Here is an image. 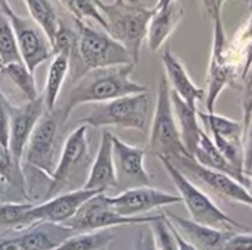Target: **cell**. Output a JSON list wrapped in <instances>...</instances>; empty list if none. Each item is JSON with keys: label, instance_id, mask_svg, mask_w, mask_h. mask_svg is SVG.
Segmentation results:
<instances>
[{"label": "cell", "instance_id": "1", "mask_svg": "<svg viewBox=\"0 0 252 250\" xmlns=\"http://www.w3.org/2000/svg\"><path fill=\"white\" fill-rule=\"evenodd\" d=\"M136 65L93 69L86 72L69 91L62 109L59 111L65 124L71 113L81 105L105 103L118 97L146 93L148 87L130 78Z\"/></svg>", "mask_w": 252, "mask_h": 250}, {"label": "cell", "instance_id": "2", "mask_svg": "<svg viewBox=\"0 0 252 250\" xmlns=\"http://www.w3.org/2000/svg\"><path fill=\"white\" fill-rule=\"evenodd\" d=\"M75 22V44L69 55V72L72 83L86 72L102 68L134 65L130 53L108 32L97 31L81 21Z\"/></svg>", "mask_w": 252, "mask_h": 250}, {"label": "cell", "instance_id": "3", "mask_svg": "<svg viewBox=\"0 0 252 250\" xmlns=\"http://www.w3.org/2000/svg\"><path fill=\"white\" fill-rule=\"evenodd\" d=\"M97 7L106 21V32L126 47L137 65L155 9L148 7L142 0H114L112 3L97 0Z\"/></svg>", "mask_w": 252, "mask_h": 250}, {"label": "cell", "instance_id": "4", "mask_svg": "<svg viewBox=\"0 0 252 250\" xmlns=\"http://www.w3.org/2000/svg\"><path fill=\"white\" fill-rule=\"evenodd\" d=\"M159 161L164 165L173 184L176 186L179 196L182 197V202L185 203L192 221L224 231H250L248 227H245L244 224L238 222L236 220L230 218L226 212H223L205 192H202L186 175H183L168 159L161 158Z\"/></svg>", "mask_w": 252, "mask_h": 250}, {"label": "cell", "instance_id": "5", "mask_svg": "<svg viewBox=\"0 0 252 250\" xmlns=\"http://www.w3.org/2000/svg\"><path fill=\"white\" fill-rule=\"evenodd\" d=\"M151 108V96L148 91L124 96L105 103H97L94 109L80 121V124L93 128L120 127L146 131Z\"/></svg>", "mask_w": 252, "mask_h": 250}, {"label": "cell", "instance_id": "6", "mask_svg": "<svg viewBox=\"0 0 252 250\" xmlns=\"http://www.w3.org/2000/svg\"><path fill=\"white\" fill-rule=\"evenodd\" d=\"M149 150L158 158L174 161L180 156H189L186 152L180 130L174 116L171 103V88L165 74L159 78L155 112L151 124ZM190 158V156H189Z\"/></svg>", "mask_w": 252, "mask_h": 250}, {"label": "cell", "instance_id": "7", "mask_svg": "<svg viewBox=\"0 0 252 250\" xmlns=\"http://www.w3.org/2000/svg\"><path fill=\"white\" fill-rule=\"evenodd\" d=\"M62 124L61 113L56 109L53 112H46L35 125L25 147L27 165L31 169L41 172L49 180H52L58 164L55 156Z\"/></svg>", "mask_w": 252, "mask_h": 250}, {"label": "cell", "instance_id": "8", "mask_svg": "<svg viewBox=\"0 0 252 250\" xmlns=\"http://www.w3.org/2000/svg\"><path fill=\"white\" fill-rule=\"evenodd\" d=\"M111 196L106 193H97L90 197L87 202L81 205L77 214L63 225L69 227L74 233H86V231H97L106 230L121 225H134V224H151L157 215L154 217H123L120 215L112 203Z\"/></svg>", "mask_w": 252, "mask_h": 250}, {"label": "cell", "instance_id": "9", "mask_svg": "<svg viewBox=\"0 0 252 250\" xmlns=\"http://www.w3.org/2000/svg\"><path fill=\"white\" fill-rule=\"evenodd\" d=\"M87 125L80 124L72 133L68 134L65 143L62 146L61 158L56 164L55 172L50 180L49 190L46 197L50 199L65 186L72 183L74 180L80 178L81 174L90 167V156H89V141H87Z\"/></svg>", "mask_w": 252, "mask_h": 250}, {"label": "cell", "instance_id": "10", "mask_svg": "<svg viewBox=\"0 0 252 250\" xmlns=\"http://www.w3.org/2000/svg\"><path fill=\"white\" fill-rule=\"evenodd\" d=\"M170 162L183 175H186L193 184L205 187L208 192L217 194L221 199L242 203L252 208V194L244 184H241L235 178L223 172L208 169L199 165L193 158H189V156H180Z\"/></svg>", "mask_w": 252, "mask_h": 250}, {"label": "cell", "instance_id": "11", "mask_svg": "<svg viewBox=\"0 0 252 250\" xmlns=\"http://www.w3.org/2000/svg\"><path fill=\"white\" fill-rule=\"evenodd\" d=\"M3 12L13 28L21 59L28 71L34 74L41 63L53 57L52 44L44 31L31 18H24L13 12L7 0L3 4Z\"/></svg>", "mask_w": 252, "mask_h": 250}, {"label": "cell", "instance_id": "12", "mask_svg": "<svg viewBox=\"0 0 252 250\" xmlns=\"http://www.w3.org/2000/svg\"><path fill=\"white\" fill-rule=\"evenodd\" d=\"M213 49L207 74V91H205V106L207 112L213 113L216 108V102L223 90L229 84H235L238 80L236 71L230 62L229 50H227V35L223 25V19H217L213 22Z\"/></svg>", "mask_w": 252, "mask_h": 250}, {"label": "cell", "instance_id": "13", "mask_svg": "<svg viewBox=\"0 0 252 250\" xmlns=\"http://www.w3.org/2000/svg\"><path fill=\"white\" fill-rule=\"evenodd\" d=\"M199 121L213 139L217 149L232 164V167L244 174V127L241 121H235L217 113L198 112ZM248 178V177H247Z\"/></svg>", "mask_w": 252, "mask_h": 250}, {"label": "cell", "instance_id": "14", "mask_svg": "<svg viewBox=\"0 0 252 250\" xmlns=\"http://www.w3.org/2000/svg\"><path fill=\"white\" fill-rule=\"evenodd\" d=\"M112 155L117 187L128 190L136 187H148L151 184V175L145 168L146 152L143 149L127 144L112 134Z\"/></svg>", "mask_w": 252, "mask_h": 250}, {"label": "cell", "instance_id": "15", "mask_svg": "<svg viewBox=\"0 0 252 250\" xmlns=\"http://www.w3.org/2000/svg\"><path fill=\"white\" fill-rule=\"evenodd\" d=\"M46 105L43 96L40 94L35 100H30L25 105L10 108V125H9V146L7 150L10 152L13 161L22 167V158L25 153L27 143L41 119L46 113Z\"/></svg>", "mask_w": 252, "mask_h": 250}, {"label": "cell", "instance_id": "16", "mask_svg": "<svg viewBox=\"0 0 252 250\" xmlns=\"http://www.w3.org/2000/svg\"><path fill=\"white\" fill-rule=\"evenodd\" d=\"M99 192L77 189L62 194H56L40 205H34L27 215L28 228L38 222L66 224L81 208L84 202L97 194Z\"/></svg>", "mask_w": 252, "mask_h": 250}, {"label": "cell", "instance_id": "17", "mask_svg": "<svg viewBox=\"0 0 252 250\" xmlns=\"http://www.w3.org/2000/svg\"><path fill=\"white\" fill-rule=\"evenodd\" d=\"M114 209L123 217H143V214L151 212L154 209L171 206L182 203V197L179 194H171L151 186L148 187H136L123 190L118 196L109 197Z\"/></svg>", "mask_w": 252, "mask_h": 250}, {"label": "cell", "instance_id": "18", "mask_svg": "<svg viewBox=\"0 0 252 250\" xmlns=\"http://www.w3.org/2000/svg\"><path fill=\"white\" fill-rule=\"evenodd\" d=\"M114 187H117V175L112 155V133L103 131L96 158L92 161L89 175L81 189L106 193V190Z\"/></svg>", "mask_w": 252, "mask_h": 250}, {"label": "cell", "instance_id": "19", "mask_svg": "<svg viewBox=\"0 0 252 250\" xmlns=\"http://www.w3.org/2000/svg\"><path fill=\"white\" fill-rule=\"evenodd\" d=\"M165 217L182 234V237L188 240L196 250H223L229 237L235 233L202 225L171 212H165Z\"/></svg>", "mask_w": 252, "mask_h": 250}, {"label": "cell", "instance_id": "20", "mask_svg": "<svg viewBox=\"0 0 252 250\" xmlns=\"http://www.w3.org/2000/svg\"><path fill=\"white\" fill-rule=\"evenodd\" d=\"M72 234L75 233L63 224L38 222L15 239L19 250H56Z\"/></svg>", "mask_w": 252, "mask_h": 250}, {"label": "cell", "instance_id": "21", "mask_svg": "<svg viewBox=\"0 0 252 250\" xmlns=\"http://www.w3.org/2000/svg\"><path fill=\"white\" fill-rule=\"evenodd\" d=\"M162 65L171 91H174L186 105L196 109V103L205 99V90L199 88L192 81L185 65L179 60L177 56H174L170 49L162 53Z\"/></svg>", "mask_w": 252, "mask_h": 250}, {"label": "cell", "instance_id": "22", "mask_svg": "<svg viewBox=\"0 0 252 250\" xmlns=\"http://www.w3.org/2000/svg\"><path fill=\"white\" fill-rule=\"evenodd\" d=\"M185 18V6L182 0H174L164 7L155 9L149 25L146 41L151 52H158L168 37L174 32L177 25Z\"/></svg>", "mask_w": 252, "mask_h": 250}, {"label": "cell", "instance_id": "23", "mask_svg": "<svg viewBox=\"0 0 252 250\" xmlns=\"http://www.w3.org/2000/svg\"><path fill=\"white\" fill-rule=\"evenodd\" d=\"M171 103H173V111L174 116L180 130L182 141L189 153L190 158H193L195 149L198 146V141L201 139V133L204 128L201 127V121L198 116V111L186 105L174 91H171Z\"/></svg>", "mask_w": 252, "mask_h": 250}, {"label": "cell", "instance_id": "24", "mask_svg": "<svg viewBox=\"0 0 252 250\" xmlns=\"http://www.w3.org/2000/svg\"><path fill=\"white\" fill-rule=\"evenodd\" d=\"M193 159L208 168V169H213V171H219V172H223L232 178H235L236 181H239L241 184H244L245 187L248 186V178L245 175H242L241 172H238L232 164L223 156V153L217 149V146L214 144L213 139L210 137V134L204 130L201 133V139L198 141V146L195 149V153H193Z\"/></svg>", "mask_w": 252, "mask_h": 250}, {"label": "cell", "instance_id": "25", "mask_svg": "<svg viewBox=\"0 0 252 250\" xmlns=\"http://www.w3.org/2000/svg\"><path fill=\"white\" fill-rule=\"evenodd\" d=\"M227 50L238 80H242L252 66V12L244 27L229 40Z\"/></svg>", "mask_w": 252, "mask_h": 250}, {"label": "cell", "instance_id": "26", "mask_svg": "<svg viewBox=\"0 0 252 250\" xmlns=\"http://www.w3.org/2000/svg\"><path fill=\"white\" fill-rule=\"evenodd\" d=\"M68 72H69V53L59 52L53 55L47 75H46L44 90L41 93L47 112H53L56 109V102L59 99V94H61V90H62V85Z\"/></svg>", "mask_w": 252, "mask_h": 250}, {"label": "cell", "instance_id": "27", "mask_svg": "<svg viewBox=\"0 0 252 250\" xmlns=\"http://www.w3.org/2000/svg\"><path fill=\"white\" fill-rule=\"evenodd\" d=\"M24 1L31 15V19L44 31V34L47 35L52 44L62 25V21L55 6L50 3V0H24Z\"/></svg>", "mask_w": 252, "mask_h": 250}, {"label": "cell", "instance_id": "28", "mask_svg": "<svg viewBox=\"0 0 252 250\" xmlns=\"http://www.w3.org/2000/svg\"><path fill=\"white\" fill-rule=\"evenodd\" d=\"M114 239L115 233L111 228L75 233L56 250H106Z\"/></svg>", "mask_w": 252, "mask_h": 250}, {"label": "cell", "instance_id": "29", "mask_svg": "<svg viewBox=\"0 0 252 250\" xmlns=\"http://www.w3.org/2000/svg\"><path fill=\"white\" fill-rule=\"evenodd\" d=\"M3 75H6L16 87L18 90L27 97V100H35L40 94L37 91V84H35V78L34 74L28 71V68L25 66L24 62H15V63H9L4 65L1 68Z\"/></svg>", "mask_w": 252, "mask_h": 250}, {"label": "cell", "instance_id": "30", "mask_svg": "<svg viewBox=\"0 0 252 250\" xmlns=\"http://www.w3.org/2000/svg\"><path fill=\"white\" fill-rule=\"evenodd\" d=\"M34 206L31 202H4L0 203V225L15 230H27V215Z\"/></svg>", "mask_w": 252, "mask_h": 250}, {"label": "cell", "instance_id": "31", "mask_svg": "<svg viewBox=\"0 0 252 250\" xmlns=\"http://www.w3.org/2000/svg\"><path fill=\"white\" fill-rule=\"evenodd\" d=\"M0 60L3 66L15 62H22L13 28L4 12H0Z\"/></svg>", "mask_w": 252, "mask_h": 250}, {"label": "cell", "instance_id": "32", "mask_svg": "<svg viewBox=\"0 0 252 250\" xmlns=\"http://www.w3.org/2000/svg\"><path fill=\"white\" fill-rule=\"evenodd\" d=\"M61 4L74 16V21H96L106 31V21L97 7V0H59Z\"/></svg>", "mask_w": 252, "mask_h": 250}, {"label": "cell", "instance_id": "33", "mask_svg": "<svg viewBox=\"0 0 252 250\" xmlns=\"http://www.w3.org/2000/svg\"><path fill=\"white\" fill-rule=\"evenodd\" d=\"M151 228L157 250H179L174 227L165 214L157 215V218L151 222Z\"/></svg>", "mask_w": 252, "mask_h": 250}, {"label": "cell", "instance_id": "34", "mask_svg": "<svg viewBox=\"0 0 252 250\" xmlns=\"http://www.w3.org/2000/svg\"><path fill=\"white\" fill-rule=\"evenodd\" d=\"M0 177L7 180V183L12 187L19 190L28 199L27 190H25V177L22 172V167H19L13 161L10 152L1 146H0Z\"/></svg>", "mask_w": 252, "mask_h": 250}, {"label": "cell", "instance_id": "35", "mask_svg": "<svg viewBox=\"0 0 252 250\" xmlns=\"http://www.w3.org/2000/svg\"><path fill=\"white\" fill-rule=\"evenodd\" d=\"M241 109H242V127H244V137L252 121V66L247 75L241 80Z\"/></svg>", "mask_w": 252, "mask_h": 250}, {"label": "cell", "instance_id": "36", "mask_svg": "<svg viewBox=\"0 0 252 250\" xmlns=\"http://www.w3.org/2000/svg\"><path fill=\"white\" fill-rule=\"evenodd\" d=\"M10 108L12 105L0 90V146L7 149L9 146V125H10Z\"/></svg>", "mask_w": 252, "mask_h": 250}, {"label": "cell", "instance_id": "37", "mask_svg": "<svg viewBox=\"0 0 252 250\" xmlns=\"http://www.w3.org/2000/svg\"><path fill=\"white\" fill-rule=\"evenodd\" d=\"M223 250H252V233H233Z\"/></svg>", "mask_w": 252, "mask_h": 250}, {"label": "cell", "instance_id": "38", "mask_svg": "<svg viewBox=\"0 0 252 250\" xmlns=\"http://www.w3.org/2000/svg\"><path fill=\"white\" fill-rule=\"evenodd\" d=\"M244 174L248 178L252 174V121L244 137Z\"/></svg>", "mask_w": 252, "mask_h": 250}, {"label": "cell", "instance_id": "39", "mask_svg": "<svg viewBox=\"0 0 252 250\" xmlns=\"http://www.w3.org/2000/svg\"><path fill=\"white\" fill-rule=\"evenodd\" d=\"M201 1H202V6L207 12L208 18L213 22L217 19H221V10L227 0H201Z\"/></svg>", "mask_w": 252, "mask_h": 250}, {"label": "cell", "instance_id": "40", "mask_svg": "<svg viewBox=\"0 0 252 250\" xmlns=\"http://www.w3.org/2000/svg\"><path fill=\"white\" fill-rule=\"evenodd\" d=\"M174 227V225H173ZM174 233H176V239H177V245H179V250H196L188 240H185L183 237H182V234L176 230V227H174Z\"/></svg>", "mask_w": 252, "mask_h": 250}, {"label": "cell", "instance_id": "41", "mask_svg": "<svg viewBox=\"0 0 252 250\" xmlns=\"http://www.w3.org/2000/svg\"><path fill=\"white\" fill-rule=\"evenodd\" d=\"M137 250H157L152 234H151V236H145V237L142 239V242H140V246H139V249Z\"/></svg>", "mask_w": 252, "mask_h": 250}, {"label": "cell", "instance_id": "42", "mask_svg": "<svg viewBox=\"0 0 252 250\" xmlns=\"http://www.w3.org/2000/svg\"><path fill=\"white\" fill-rule=\"evenodd\" d=\"M0 250H19L16 239H4L0 242Z\"/></svg>", "mask_w": 252, "mask_h": 250}, {"label": "cell", "instance_id": "43", "mask_svg": "<svg viewBox=\"0 0 252 250\" xmlns=\"http://www.w3.org/2000/svg\"><path fill=\"white\" fill-rule=\"evenodd\" d=\"M9 187H10V184L7 183V180L0 177V203H4V197H6V193H7Z\"/></svg>", "mask_w": 252, "mask_h": 250}, {"label": "cell", "instance_id": "44", "mask_svg": "<svg viewBox=\"0 0 252 250\" xmlns=\"http://www.w3.org/2000/svg\"><path fill=\"white\" fill-rule=\"evenodd\" d=\"M171 1H174V0H158V1H157V4L154 6V9H159V7H164V6H167L168 3H171Z\"/></svg>", "mask_w": 252, "mask_h": 250}, {"label": "cell", "instance_id": "45", "mask_svg": "<svg viewBox=\"0 0 252 250\" xmlns=\"http://www.w3.org/2000/svg\"><path fill=\"white\" fill-rule=\"evenodd\" d=\"M6 0H0V12H3V4H4Z\"/></svg>", "mask_w": 252, "mask_h": 250}, {"label": "cell", "instance_id": "46", "mask_svg": "<svg viewBox=\"0 0 252 250\" xmlns=\"http://www.w3.org/2000/svg\"><path fill=\"white\" fill-rule=\"evenodd\" d=\"M1 68H3V63H1V60H0V72H1Z\"/></svg>", "mask_w": 252, "mask_h": 250}, {"label": "cell", "instance_id": "47", "mask_svg": "<svg viewBox=\"0 0 252 250\" xmlns=\"http://www.w3.org/2000/svg\"><path fill=\"white\" fill-rule=\"evenodd\" d=\"M250 177H251V187H252V174H251V175H250Z\"/></svg>", "mask_w": 252, "mask_h": 250}, {"label": "cell", "instance_id": "48", "mask_svg": "<svg viewBox=\"0 0 252 250\" xmlns=\"http://www.w3.org/2000/svg\"><path fill=\"white\" fill-rule=\"evenodd\" d=\"M251 6H252V0H251Z\"/></svg>", "mask_w": 252, "mask_h": 250}]
</instances>
